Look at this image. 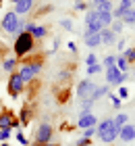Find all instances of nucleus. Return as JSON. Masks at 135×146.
I'll return each instance as SVG.
<instances>
[{
	"instance_id": "nucleus-12",
	"label": "nucleus",
	"mask_w": 135,
	"mask_h": 146,
	"mask_svg": "<svg viewBox=\"0 0 135 146\" xmlns=\"http://www.w3.org/2000/svg\"><path fill=\"white\" fill-rule=\"evenodd\" d=\"M98 136H100V140H102V142H106V144H112V142L119 138V127H114V123H112L108 129H104L102 134H98Z\"/></svg>"
},
{
	"instance_id": "nucleus-37",
	"label": "nucleus",
	"mask_w": 135,
	"mask_h": 146,
	"mask_svg": "<svg viewBox=\"0 0 135 146\" xmlns=\"http://www.w3.org/2000/svg\"><path fill=\"white\" fill-rule=\"evenodd\" d=\"M15 138H17V142H19V144H23V146H27V138L23 136V131H17V134H15Z\"/></svg>"
},
{
	"instance_id": "nucleus-45",
	"label": "nucleus",
	"mask_w": 135,
	"mask_h": 146,
	"mask_svg": "<svg viewBox=\"0 0 135 146\" xmlns=\"http://www.w3.org/2000/svg\"><path fill=\"white\" fill-rule=\"evenodd\" d=\"M15 2H19V0H13V4H15Z\"/></svg>"
},
{
	"instance_id": "nucleus-3",
	"label": "nucleus",
	"mask_w": 135,
	"mask_h": 146,
	"mask_svg": "<svg viewBox=\"0 0 135 146\" xmlns=\"http://www.w3.org/2000/svg\"><path fill=\"white\" fill-rule=\"evenodd\" d=\"M40 71H42V61H33V63H23L21 69H19L17 73L21 75V79L27 84V82H31Z\"/></svg>"
},
{
	"instance_id": "nucleus-23",
	"label": "nucleus",
	"mask_w": 135,
	"mask_h": 146,
	"mask_svg": "<svg viewBox=\"0 0 135 146\" xmlns=\"http://www.w3.org/2000/svg\"><path fill=\"white\" fill-rule=\"evenodd\" d=\"M102 63H96V65H87V75H96V73H102Z\"/></svg>"
},
{
	"instance_id": "nucleus-44",
	"label": "nucleus",
	"mask_w": 135,
	"mask_h": 146,
	"mask_svg": "<svg viewBox=\"0 0 135 146\" xmlns=\"http://www.w3.org/2000/svg\"><path fill=\"white\" fill-rule=\"evenodd\" d=\"M0 146H11V144H0Z\"/></svg>"
},
{
	"instance_id": "nucleus-31",
	"label": "nucleus",
	"mask_w": 135,
	"mask_h": 146,
	"mask_svg": "<svg viewBox=\"0 0 135 146\" xmlns=\"http://www.w3.org/2000/svg\"><path fill=\"white\" fill-rule=\"evenodd\" d=\"M87 6H90V4H87L85 0H75V4H73V9H75L77 13H81V11H87Z\"/></svg>"
},
{
	"instance_id": "nucleus-7",
	"label": "nucleus",
	"mask_w": 135,
	"mask_h": 146,
	"mask_svg": "<svg viewBox=\"0 0 135 146\" xmlns=\"http://www.w3.org/2000/svg\"><path fill=\"white\" fill-rule=\"evenodd\" d=\"M52 140V125L50 123H40L36 129V142L33 144H44Z\"/></svg>"
},
{
	"instance_id": "nucleus-27",
	"label": "nucleus",
	"mask_w": 135,
	"mask_h": 146,
	"mask_svg": "<svg viewBox=\"0 0 135 146\" xmlns=\"http://www.w3.org/2000/svg\"><path fill=\"white\" fill-rule=\"evenodd\" d=\"M19 121H21V125H27V123H29V107H23L21 115H19Z\"/></svg>"
},
{
	"instance_id": "nucleus-48",
	"label": "nucleus",
	"mask_w": 135,
	"mask_h": 146,
	"mask_svg": "<svg viewBox=\"0 0 135 146\" xmlns=\"http://www.w3.org/2000/svg\"><path fill=\"white\" fill-rule=\"evenodd\" d=\"M133 4H135V0H133Z\"/></svg>"
},
{
	"instance_id": "nucleus-33",
	"label": "nucleus",
	"mask_w": 135,
	"mask_h": 146,
	"mask_svg": "<svg viewBox=\"0 0 135 146\" xmlns=\"http://www.w3.org/2000/svg\"><path fill=\"white\" fill-rule=\"evenodd\" d=\"M11 131H13V129H0V144L6 142V140L11 138Z\"/></svg>"
},
{
	"instance_id": "nucleus-8",
	"label": "nucleus",
	"mask_w": 135,
	"mask_h": 146,
	"mask_svg": "<svg viewBox=\"0 0 135 146\" xmlns=\"http://www.w3.org/2000/svg\"><path fill=\"white\" fill-rule=\"evenodd\" d=\"M94 88H96V86H94L90 79H83V82H79V86H77V96L81 98V100H90Z\"/></svg>"
},
{
	"instance_id": "nucleus-32",
	"label": "nucleus",
	"mask_w": 135,
	"mask_h": 146,
	"mask_svg": "<svg viewBox=\"0 0 135 146\" xmlns=\"http://www.w3.org/2000/svg\"><path fill=\"white\" fill-rule=\"evenodd\" d=\"M131 6H133V0H121V2H119V6H117V9H119L121 13H125L127 9H131Z\"/></svg>"
},
{
	"instance_id": "nucleus-41",
	"label": "nucleus",
	"mask_w": 135,
	"mask_h": 146,
	"mask_svg": "<svg viewBox=\"0 0 135 146\" xmlns=\"http://www.w3.org/2000/svg\"><path fill=\"white\" fill-rule=\"evenodd\" d=\"M69 50H71V52H77V46L73 44V42H69Z\"/></svg>"
},
{
	"instance_id": "nucleus-35",
	"label": "nucleus",
	"mask_w": 135,
	"mask_h": 146,
	"mask_svg": "<svg viewBox=\"0 0 135 146\" xmlns=\"http://www.w3.org/2000/svg\"><path fill=\"white\" fill-rule=\"evenodd\" d=\"M129 96V88H125V86H119V98L123 100V98Z\"/></svg>"
},
{
	"instance_id": "nucleus-30",
	"label": "nucleus",
	"mask_w": 135,
	"mask_h": 146,
	"mask_svg": "<svg viewBox=\"0 0 135 146\" xmlns=\"http://www.w3.org/2000/svg\"><path fill=\"white\" fill-rule=\"evenodd\" d=\"M112 65H117V56H114V54L104 56V65H102V67H104V69H108V67H112Z\"/></svg>"
},
{
	"instance_id": "nucleus-11",
	"label": "nucleus",
	"mask_w": 135,
	"mask_h": 146,
	"mask_svg": "<svg viewBox=\"0 0 135 146\" xmlns=\"http://www.w3.org/2000/svg\"><path fill=\"white\" fill-rule=\"evenodd\" d=\"M33 4H36V0H19V2H15V13L19 17L27 15V13L33 11Z\"/></svg>"
},
{
	"instance_id": "nucleus-26",
	"label": "nucleus",
	"mask_w": 135,
	"mask_h": 146,
	"mask_svg": "<svg viewBox=\"0 0 135 146\" xmlns=\"http://www.w3.org/2000/svg\"><path fill=\"white\" fill-rule=\"evenodd\" d=\"M123 21H121V19H112V23H110V29L114 31V34H121V31H123Z\"/></svg>"
},
{
	"instance_id": "nucleus-38",
	"label": "nucleus",
	"mask_w": 135,
	"mask_h": 146,
	"mask_svg": "<svg viewBox=\"0 0 135 146\" xmlns=\"http://www.w3.org/2000/svg\"><path fill=\"white\" fill-rule=\"evenodd\" d=\"M94 134H96V127H87V129H83V138H92Z\"/></svg>"
},
{
	"instance_id": "nucleus-10",
	"label": "nucleus",
	"mask_w": 135,
	"mask_h": 146,
	"mask_svg": "<svg viewBox=\"0 0 135 146\" xmlns=\"http://www.w3.org/2000/svg\"><path fill=\"white\" fill-rule=\"evenodd\" d=\"M98 125V119L96 115H79V121H77V127L79 129H87V127H96Z\"/></svg>"
},
{
	"instance_id": "nucleus-46",
	"label": "nucleus",
	"mask_w": 135,
	"mask_h": 146,
	"mask_svg": "<svg viewBox=\"0 0 135 146\" xmlns=\"http://www.w3.org/2000/svg\"><path fill=\"white\" fill-rule=\"evenodd\" d=\"M0 6H2V0H0Z\"/></svg>"
},
{
	"instance_id": "nucleus-47",
	"label": "nucleus",
	"mask_w": 135,
	"mask_h": 146,
	"mask_svg": "<svg viewBox=\"0 0 135 146\" xmlns=\"http://www.w3.org/2000/svg\"><path fill=\"white\" fill-rule=\"evenodd\" d=\"M133 75H135V69H133Z\"/></svg>"
},
{
	"instance_id": "nucleus-4",
	"label": "nucleus",
	"mask_w": 135,
	"mask_h": 146,
	"mask_svg": "<svg viewBox=\"0 0 135 146\" xmlns=\"http://www.w3.org/2000/svg\"><path fill=\"white\" fill-rule=\"evenodd\" d=\"M104 73H106V84H108V86H121L123 82H127V77H129V73H123L117 65L108 67Z\"/></svg>"
},
{
	"instance_id": "nucleus-36",
	"label": "nucleus",
	"mask_w": 135,
	"mask_h": 146,
	"mask_svg": "<svg viewBox=\"0 0 135 146\" xmlns=\"http://www.w3.org/2000/svg\"><path fill=\"white\" fill-rule=\"evenodd\" d=\"M96 63H98V56L94 54V52H92V54H87V56H85V65H96Z\"/></svg>"
},
{
	"instance_id": "nucleus-19",
	"label": "nucleus",
	"mask_w": 135,
	"mask_h": 146,
	"mask_svg": "<svg viewBox=\"0 0 135 146\" xmlns=\"http://www.w3.org/2000/svg\"><path fill=\"white\" fill-rule=\"evenodd\" d=\"M17 61H19L17 56H6L4 61H2V67H4V71H6V73H13V71H15V65H17Z\"/></svg>"
},
{
	"instance_id": "nucleus-18",
	"label": "nucleus",
	"mask_w": 135,
	"mask_h": 146,
	"mask_svg": "<svg viewBox=\"0 0 135 146\" xmlns=\"http://www.w3.org/2000/svg\"><path fill=\"white\" fill-rule=\"evenodd\" d=\"M98 21L102 27H110V23H112V13H102V11H98Z\"/></svg>"
},
{
	"instance_id": "nucleus-40",
	"label": "nucleus",
	"mask_w": 135,
	"mask_h": 146,
	"mask_svg": "<svg viewBox=\"0 0 135 146\" xmlns=\"http://www.w3.org/2000/svg\"><path fill=\"white\" fill-rule=\"evenodd\" d=\"M33 146H58V144H54V142H44V144H33Z\"/></svg>"
},
{
	"instance_id": "nucleus-16",
	"label": "nucleus",
	"mask_w": 135,
	"mask_h": 146,
	"mask_svg": "<svg viewBox=\"0 0 135 146\" xmlns=\"http://www.w3.org/2000/svg\"><path fill=\"white\" fill-rule=\"evenodd\" d=\"M29 34L33 36V40H44V38H46V34H48V29H46L44 25H33Z\"/></svg>"
},
{
	"instance_id": "nucleus-5",
	"label": "nucleus",
	"mask_w": 135,
	"mask_h": 146,
	"mask_svg": "<svg viewBox=\"0 0 135 146\" xmlns=\"http://www.w3.org/2000/svg\"><path fill=\"white\" fill-rule=\"evenodd\" d=\"M23 86H25V82L21 79V75H19L17 71H13L11 75H9V94L13 98H17L23 92Z\"/></svg>"
},
{
	"instance_id": "nucleus-21",
	"label": "nucleus",
	"mask_w": 135,
	"mask_h": 146,
	"mask_svg": "<svg viewBox=\"0 0 135 146\" xmlns=\"http://www.w3.org/2000/svg\"><path fill=\"white\" fill-rule=\"evenodd\" d=\"M98 21V11L96 9H90L85 13V25H92V23H96Z\"/></svg>"
},
{
	"instance_id": "nucleus-29",
	"label": "nucleus",
	"mask_w": 135,
	"mask_h": 146,
	"mask_svg": "<svg viewBox=\"0 0 135 146\" xmlns=\"http://www.w3.org/2000/svg\"><path fill=\"white\" fill-rule=\"evenodd\" d=\"M92 107H94L92 100H83V104H81V115H90V113H92Z\"/></svg>"
},
{
	"instance_id": "nucleus-43",
	"label": "nucleus",
	"mask_w": 135,
	"mask_h": 146,
	"mask_svg": "<svg viewBox=\"0 0 135 146\" xmlns=\"http://www.w3.org/2000/svg\"><path fill=\"white\" fill-rule=\"evenodd\" d=\"M77 146H90V144H81V142H77Z\"/></svg>"
},
{
	"instance_id": "nucleus-34",
	"label": "nucleus",
	"mask_w": 135,
	"mask_h": 146,
	"mask_svg": "<svg viewBox=\"0 0 135 146\" xmlns=\"http://www.w3.org/2000/svg\"><path fill=\"white\" fill-rule=\"evenodd\" d=\"M60 27L67 29V31H71L73 29V21H71V19H63V21H60Z\"/></svg>"
},
{
	"instance_id": "nucleus-15",
	"label": "nucleus",
	"mask_w": 135,
	"mask_h": 146,
	"mask_svg": "<svg viewBox=\"0 0 135 146\" xmlns=\"http://www.w3.org/2000/svg\"><path fill=\"white\" fill-rule=\"evenodd\" d=\"M108 92H110V90H108V86H96L94 92H92V96H90V100L96 102V100H100V98H104Z\"/></svg>"
},
{
	"instance_id": "nucleus-28",
	"label": "nucleus",
	"mask_w": 135,
	"mask_h": 146,
	"mask_svg": "<svg viewBox=\"0 0 135 146\" xmlns=\"http://www.w3.org/2000/svg\"><path fill=\"white\" fill-rule=\"evenodd\" d=\"M123 56L127 58V63H129V65L135 63V46H133V48H127V50L123 52Z\"/></svg>"
},
{
	"instance_id": "nucleus-9",
	"label": "nucleus",
	"mask_w": 135,
	"mask_h": 146,
	"mask_svg": "<svg viewBox=\"0 0 135 146\" xmlns=\"http://www.w3.org/2000/svg\"><path fill=\"white\" fill-rule=\"evenodd\" d=\"M119 140H123V142H133L135 140V125L133 123H125L119 129Z\"/></svg>"
},
{
	"instance_id": "nucleus-39",
	"label": "nucleus",
	"mask_w": 135,
	"mask_h": 146,
	"mask_svg": "<svg viewBox=\"0 0 135 146\" xmlns=\"http://www.w3.org/2000/svg\"><path fill=\"white\" fill-rule=\"evenodd\" d=\"M69 75H71V73H69V71H60V73H58V79H67V77H69Z\"/></svg>"
},
{
	"instance_id": "nucleus-14",
	"label": "nucleus",
	"mask_w": 135,
	"mask_h": 146,
	"mask_svg": "<svg viewBox=\"0 0 135 146\" xmlns=\"http://www.w3.org/2000/svg\"><path fill=\"white\" fill-rule=\"evenodd\" d=\"M83 44L87 46V48H98V46L102 44L100 34H85V36H83Z\"/></svg>"
},
{
	"instance_id": "nucleus-20",
	"label": "nucleus",
	"mask_w": 135,
	"mask_h": 146,
	"mask_svg": "<svg viewBox=\"0 0 135 146\" xmlns=\"http://www.w3.org/2000/svg\"><path fill=\"white\" fill-rule=\"evenodd\" d=\"M112 123H114V127H119V129H121L125 123H129V117H127L125 113H119V115L112 119Z\"/></svg>"
},
{
	"instance_id": "nucleus-42",
	"label": "nucleus",
	"mask_w": 135,
	"mask_h": 146,
	"mask_svg": "<svg viewBox=\"0 0 135 146\" xmlns=\"http://www.w3.org/2000/svg\"><path fill=\"white\" fill-rule=\"evenodd\" d=\"M102 2H108V0H94L92 6H98V4H102Z\"/></svg>"
},
{
	"instance_id": "nucleus-24",
	"label": "nucleus",
	"mask_w": 135,
	"mask_h": 146,
	"mask_svg": "<svg viewBox=\"0 0 135 146\" xmlns=\"http://www.w3.org/2000/svg\"><path fill=\"white\" fill-rule=\"evenodd\" d=\"M106 96L110 98V102H112V107H114V109H121V104H123V100L119 98V94H114V92H108Z\"/></svg>"
},
{
	"instance_id": "nucleus-6",
	"label": "nucleus",
	"mask_w": 135,
	"mask_h": 146,
	"mask_svg": "<svg viewBox=\"0 0 135 146\" xmlns=\"http://www.w3.org/2000/svg\"><path fill=\"white\" fill-rule=\"evenodd\" d=\"M19 125H21V121H19L11 111L0 113V129H17Z\"/></svg>"
},
{
	"instance_id": "nucleus-17",
	"label": "nucleus",
	"mask_w": 135,
	"mask_h": 146,
	"mask_svg": "<svg viewBox=\"0 0 135 146\" xmlns=\"http://www.w3.org/2000/svg\"><path fill=\"white\" fill-rule=\"evenodd\" d=\"M121 21L127 23V25H135V6H131V9H127V11L123 13Z\"/></svg>"
},
{
	"instance_id": "nucleus-2",
	"label": "nucleus",
	"mask_w": 135,
	"mask_h": 146,
	"mask_svg": "<svg viewBox=\"0 0 135 146\" xmlns=\"http://www.w3.org/2000/svg\"><path fill=\"white\" fill-rule=\"evenodd\" d=\"M0 27H2V31H6V34L17 36L19 31H23V21L19 19V15H17L15 11H11V13H6V15L2 17Z\"/></svg>"
},
{
	"instance_id": "nucleus-1",
	"label": "nucleus",
	"mask_w": 135,
	"mask_h": 146,
	"mask_svg": "<svg viewBox=\"0 0 135 146\" xmlns=\"http://www.w3.org/2000/svg\"><path fill=\"white\" fill-rule=\"evenodd\" d=\"M15 56L21 58L25 54H29V52L36 48V40H33L31 34H27V31H19V34L15 36Z\"/></svg>"
},
{
	"instance_id": "nucleus-25",
	"label": "nucleus",
	"mask_w": 135,
	"mask_h": 146,
	"mask_svg": "<svg viewBox=\"0 0 135 146\" xmlns=\"http://www.w3.org/2000/svg\"><path fill=\"white\" fill-rule=\"evenodd\" d=\"M112 9H114L112 0H108V2H102V4L96 6V11H102V13H112Z\"/></svg>"
},
{
	"instance_id": "nucleus-13",
	"label": "nucleus",
	"mask_w": 135,
	"mask_h": 146,
	"mask_svg": "<svg viewBox=\"0 0 135 146\" xmlns=\"http://www.w3.org/2000/svg\"><path fill=\"white\" fill-rule=\"evenodd\" d=\"M100 40H102V44H106V46H114V42H117V34H114L110 27H102V29H100Z\"/></svg>"
},
{
	"instance_id": "nucleus-22",
	"label": "nucleus",
	"mask_w": 135,
	"mask_h": 146,
	"mask_svg": "<svg viewBox=\"0 0 135 146\" xmlns=\"http://www.w3.org/2000/svg\"><path fill=\"white\" fill-rule=\"evenodd\" d=\"M117 67L123 71V73H129V63H127V58L121 54V56H117Z\"/></svg>"
}]
</instances>
